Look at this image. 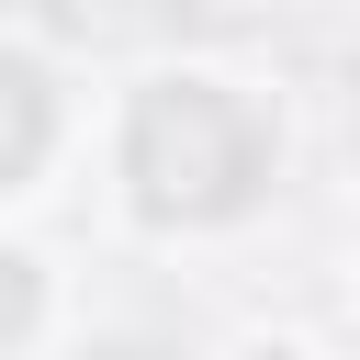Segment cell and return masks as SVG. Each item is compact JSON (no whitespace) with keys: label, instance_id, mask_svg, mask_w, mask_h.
Masks as SVG:
<instances>
[{"label":"cell","instance_id":"cell-3","mask_svg":"<svg viewBox=\"0 0 360 360\" xmlns=\"http://www.w3.org/2000/svg\"><path fill=\"white\" fill-rule=\"evenodd\" d=\"M79 338V270L45 248L34 214H0V360H68Z\"/></svg>","mask_w":360,"mask_h":360},{"label":"cell","instance_id":"cell-4","mask_svg":"<svg viewBox=\"0 0 360 360\" xmlns=\"http://www.w3.org/2000/svg\"><path fill=\"white\" fill-rule=\"evenodd\" d=\"M202 360H338L315 326H292V315H248V326H225Z\"/></svg>","mask_w":360,"mask_h":360},{"label":"cell","instance_id":"cell-5","mask_svg":"<svg viewBox=\"0 0 360 360\" xmlns=\"http://www.w3.org/2000/svg\"><path fill=\"white\" fill-rule=\"evenodd\" d=\"M338 259H349V292H360V191H349V236H338Z\"/></svg>","mask_w":360,"mask_h":360},{"label":"cell","instance_id":"cell-2","mask_svg":"<svg viewBox=\"0 0 360 360\" xmlns=\"http://www.w3.org/2000/svg\"><path fill=\"white\" fill-rule=\"evenodd\" d=\"M90 112L101 90L79 56L34 22H0V214H45L68 180H90Z\"/></svg>","mask_w":360,"mask_h":360},{"label":"cell","instance_id":"cell-1","mask_svg":"<svg viewBox=\"0 0 360 360\" xmlns=\"http://www.w3.org/2000/svg\"><path fill=\"white\" fill-rule=\"evenodd\" d=\"M292 101L281 79H259L248 56H135L124 79H101L90 112V191L101 214L158 248V259H214L236 236L270 225L281 180H292Z\"/></svg>","mask_w":360,"mask_h":360}]
</instances>
